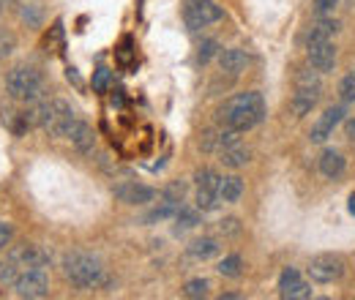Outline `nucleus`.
<instances>
[{
  "mask_svg": "<svg viewBox=\"0 0 355 300\" xmlns=\"http://www.w3.org/2000/svg\"><path fill=\"white\" fill-rule=\"evenodd\" d=\"M219 183L222 177L214 170L197 172V211H216L222 197H219Z\"/></svg>",
  "mask_w": 355,
  "mask_h": 300,
  "instance_id": "6e6552de",
  "label": "nucleus"
},
{
  "mask_svg": "<svg viewBox=\"0 0 355 300\" xmlns=\"http://www.w3.org/2000/svg\"><path fill=\"white\" fill-rule=\"evenodd\" d=\"M14 49H17V39H14V33H11V30H6V28H0V60H6L8 55H14Z\"/></svg>",
  "mask_w": 355,
  "mask_h": 300,
  "instance_id": "bb28decb",
  "label": "nucleus"
},
{
  "mask_svg": "<svg viewBox=\"0 0 355 300\" xmlns=\"http://www.w3.org/2000/svg\"><path fill=\"white\" fill-rule=\"evenodd\" d=\"M222 161H224V167H230V170H241V167H246V164H249V150H246L241 142H238V145H232V148H224Z\"/></svg>",
  "mask_w": 355,
  "mask_h": 300,
  "instance_id": "6ab92c4d",
  "label": "nucleus"
},
{
  "mask_svg": "<svg viewBox=\"0 0 355 300\" xmlns=\"http://www.w3.org/2000/svg\"><path fill=\"white\" fill-rule=\"evenodd\" d=\"M320 172L325 175V177H342L345 175V156L339 153V150H325L322 156H320Z\"/></svg>",
  "mask_w": 355,
  "mask_h": 300,
  "instance_id": "f3484780",
  "label": "nucleus"
},
{
  "mask_svg": "<svg viewBox=\"0 0 355 300\" xmlns=\"http://www.w3.org/2000/svg\"><path fill=\"white\" fill-rule=\"evenodd\" d=\"M216 49H219V44L214 42V39H205V42L200 44V52H197V60L205 66V63H211V58L216 55Z\"/></svg>",
  "mask_w": 355,
  "mask_h": 300,
  "instance_id": "c756f323",
  "label": "nucleus"
},
{
  "mask_svg": "<svg viewBox=\"0 0 355 300\" xmlns=\"http://www.w3.org/2000/svg\"><path fill=\"white\" fill-rule=\"evenodd\" d=\"M19 17H22L31 28H39L42 19H44V8L39 6V0H19Z\"/></svg>",
  "mask_w": 355,
  "mask_h": 300,
  "instance_id": "412c9836",
  "label": "nucleus"
},
{
  "mask_svg": "<svg viewBox=\"0 0 355 300\" xmlns=\"http://www.w3.org/2000/svg\"><path fill=\"white\" fill-rule=\"evenodd\" d=\"M189 254L194 259H211L219 254V243L214 238H200V240H194L189 246Z\"/></svg>",
  "mask_w": 355,
  "mask_h": 300,
  "instance_id": "4be33fe9",
  "label": "nucleus"
},
{
  "mask_svg": "<svg viewBox=\"0 0 355 300\" xmlns=\"http://www.w3.org/2000/svg\"><path fill=\"white\" fill-rule=\"evenodd\" d=\"M317 98H320V77H317V74H311V71H304V74L298 77V87H295V93H293L290 112H293L295 118L309 115L311 107L317 104Z\"/></svg>",
  "mask_w": 355,
  "mask_h": 300,
  "instance_id": "423d86ee",
  "label": "nucleus"
},
{
  "mask_svg": "<svg viewBox=\"0 0 355 300\" xmlns=\"http://www.w3.org/2000/svg\"><path fill=\"white\" fill-rule=\"evenodd\" d=\"M309 60H311V69L320 71V74L334 71V66H336V46L331 42L309 44Z\"/></svg>",
  "mask_w": 355,
  "mask_h": 300,
  "instance_id": "4468645a",
  "label": "nucleus"
},
{
  "mask_svg": "<svg viewBox=\"0 0 355 300\" xmlns=\"http://www.w3.org/2000/svg\"><path fill=\"white\" fill-rule=\"evenodd\" d=\"M200 224V213L194 208H178L175 213V232H186V229H194Z\"/></svg>",
  "mask_w": 355,
  "mask_h": 300,
  "instance_id": "5701e85b",
  "label": "nucleus"
},
{
  "mask_svg": "<svg viewBox=\"0 0 355 300\" xmlns=\"http://www.w3.org/2000/svg\"><path fill=\"white\" fill-rule=\"evenodd\" d=\"M222 276H227V279H238L241 273H243V259H241V254H230V257H224L222 262H219V267H216Z\"/></svg>",
  "mask_w": 355,
  "mask_h": 300,
  "instance_id": "b1692460",
  "label": "nucleus"
},
{
  "mask_svg": "<svg viewBox=\"0 0 355 300\" xmlns=\"http://www.w3.org/2000/svg\"><path fill=\"white\" fill-rule=\"evenodd\" d=\"M63 273L77 290H93L104 281V265L90 252H71L63 257Z\"/></svg>",
  "mask_w": 355,
  "mask_h": 300,
  "instance_id": "f03ea898",
  "label": "nucleus"
},
{
  "mask_svg": "<svg viewBox=\"0 0 355 300\" xmlns=\"http://www.w3.org/2000/svg\"><path fill=\"white\" fill-rule=\"evenodd\" d=\"M77 115L69 101L63 98H49L39 107V123L49 136H69V129L74 126Z\"/></svg>",
  "mask_w": 355,
  "mask_h": 300,
  "instance_id": "20e7f679",
  "label": "nucleus"
},
{
  "mask_svg": "<svg viewBox=\"0 0 355 300\" xmlns=\"http://www.w3.org/2000/svg\"><path fill=\"white\" fill-rule=\"evenodd\" d=\"M339 98L345 104H353L355 101V74H347L342 82H339Z\"/></svg>",
  "mask_w": 355,
  "mask_h": 300,
  "instance_id": "cd10ccee",
  "label": "nucleus"
},
{
  "mask_svg": "<svg viewBox=\"0 0 355 300\" xmlns=\"http://www.w3.org/2000/svg\"><path fill=\"white\" fill-rule=\"evenodd\" d=\"M17 267H19V265H17L11 257L6 259V262H0V281H6V284L11 281V284H14V281H17V276H19V273H17Z\"/></svg>",
  "mask_w": 355,
  "mask_h": 300,
  "instance_id": "7c9ffc66",
  "label": "nucleus"
},
{
  "mask_svg": "<svg viewBox=\"0 0 355 300\" xmlns=\"http://www.w3.org/2000/svg\"><path fill=\"white\" fill-rule=\"evenodd\" d=\"M279 295L290 300H306L311 298V287L301 279V273L295 267H287L279 276Z\"/></svg>",
  "mask_w": 355,
  "mask_h": 300,
  "instance_id": "9d476101",
  "label": "nucleus"
},
{
  "mask_svg": "<svg viewBox=\"0 0 355 300\" xmlns=\"http://www.w3.org/2000/svg\"><path fill=\"white\" fill-rule=\"evenodd\" d=\"M208 290H211V284H208L205 279H191V281L183 287V295H186V298H191V300H197V298H205V295H208Z\"/></svg>",
  "mask_w": 355,
  "mask_h": 300,
  "instance_id": "a878e982",
  "label": "nucleus"
},
{
  "mask_svg": "<svg viewBox=\"0 0 355 300\" xmlns=\"http://www.w3.org/2000/svg\"><path fill=\"white\" fill-rule=\"evenodd\" d=\"M8 257L14 259L22 270H25V267H39V270H46V267H49V262H52L49 254H46L42 246H36V243H22V246H17Z\"/></svg>",
  "mask_w": 355,
  "mask_h": 300,
  "instance_id": "9b49d317",
  "label": "nucleus"
},
{
  "mask_svg": "<svg viewBox=\"0 0 355 300\" xmlns=\"http://www.w3.org/2000/svg\"><path fill=\"white\" fill-rule=\"evenodd\" d=\"M345 129H347V136H350V139H355V118H353V121H347V126H345Z\"/></svg>",
  "mask_w": 355,
  "mask_h": 300,
  "instance_id": "f704fd0d",
  "label": "nucleus"
},
{
  "mask_svg": "<svg viewBox=\"0 0 355 300\" xmlns=\"http://www.w3.org/2000/svg\"><path fill=\"white\" fill-rule=\"evenodd\" d=\"M110 82H112L110 69H96V71H93V90H96V93H107Z\"/></svg>",
  "mask_w": 355,
  "mask_h": 300,
  "instance_id": "c85d7f7f",
  "label": "nucleus"
},
{
  "mask_svg": "<svg viewBox=\"0 0 355 300\" xmlns=\"http://www.w3.org/2000/svg\"><path fill=\"white\" fill-rule=\"evenodd\" d=\"M219 115H222V123L227 129H235L243 134V131L254 129L266 118V98L257 90L238 93V96H232V98L224 101Z\"/></svg>",
  "mask_w": 355,
  "mask_h": 300,
  "instance_id": "f257e3e1",
  "label": "nucleus"
},
{
  "mask_svg": "<svg viewBox=\"0 0 355 300\" xmlns=\"http://www.w3.org/2000/svg\"><path fill=\"white\" fill-rule=\"evenodd\" d=\"M115 197L121 200V202H126V205H145V202H150L153 197H156V188H150V186H142V183H121V186H115Z\"/></svg>",
  "mask_w": 355,
  "mask_h": 300,
  "instance_id": "ddd939ff",
  "label": "nucleus"
},
{
  "mask_svg": "<svg viewBox=\"0 0 355 300\" xmlns=\"http://www.w3.org/2000/svg\"><path fill=\"white\" fill-rule=\"evenodd\" d=\"M6 90L17 101H36L44 93V77L33 66H14L6 77Z\"/></svg>",
  "mask_w": 355,
  "mask_h": 300,
  "instance_id": "7ed1b4c3",
  "label": "nucleus"
},
{
  "mask_svg": "<svg viewBox=\"0 0 355 300\" xmlns=\"http://www.w3.org/2000/svg\"><path fill=\"white\" fill-rule=\"evenodd\" d=\"M336 3H339V0H314V11H317V17H328V14L336 8Z\"/></svg>",
  "mask_w": 355,
  "mask_h": 300,
  "instance_id": "2f4dec72",
  "label": "nucleus"
},
{
  "mask_svg": "<svg viewBox=\"0 0 355 300\" xmlns=\"http://www.w3.org/2000/svg\"><path fill=\"white\" fill-rule=\"evenodd\" d=\"M347 208H350V213L355 215V194H353V197H350V205H347Z\"/></svg>",
  "mask_w": 355,
  "mask_h": 300,
  "instance_id": "c9c22d12",
  "label": "nucleus"
},
{
  "mask_svg": "<svg viewBox=\"0 0 355 300\" xmlns=\"http://www.w3.org/2000/svg\"><path fill=\"white\" fill-rule=\"evenodd\" d=\"M334 33H336V22H334V19H328V17H320V19H317V25L309 30L306 44L331 42V36H334Z\"/></svg>",
  "mask_w": 355,
  "mask_h": 300,
  "instance_id": "aec40b11",
  "label": "nucleus"
},
{
  "mask_svg": "<svg viewBox=\"0 0 355 300\" xmlns=\"http://www.w3.org/2000/svg\"><path fill=\"white\" fill-rule=\"evenodd\" d=\"M342 273H345V262L334 254H320L309 262V279L317 284H331L342 279Z\"/></svg>",
  "mask_w": 355,
  "mask_h": 300,
  "instance_id": "1a4fd4ad",
  "label": "nucleus"
},
{
  "mask_svg": "<svg viewBox=\"0 0 355 300\" xmlns=\"http://www.w3.org/2000/svg\"><path fill=\"white\" fill-rule=\"evenodd\" d=\"M183 197H186V183H170L164 191H162V202H170V205H180L183 202Z\"/></svg>",
  "mask_w": 355,
  "mask_h": 300,
  "instance_id": "393cba45",
  "label": "nucleus"
},
{
  "mask_svg": "<svg viewBox=\"0 0 355 300\" xmlns=\"http://www.w3.org/2000/svg\"><path fill=\"white\" fill-rule=\"evenodd\" d=\"M11 235H14V229H11V224H6V221H0V249H6V246L11 243Z\"/></svg>",
  "mask_w": 355,
  "mask_h": 300,
  "instance_id": "473e14b6",
  "label": "nucleus"
},
{
  "mask_svg": "<svg viewBox=\"0 0 355 300\" xmlns=\"http://www.w3.org/2000/svg\"><path fill=\"white\" fill-rule=\"evenodd\" d=\"M69 139H71V145L80 150V153H90L93 150V145H96V136H93V129H90L85 121H74V126L69 129Z\"/></svg>",
  "mask_w": 355,
  "mask_h": 300,
  "instance_id": "2eb2a0df",
  "label": "nucleus"
},
{
  "mask_svg": "<svg viewBox=\"0 0 355 300\" xmlns=\"http://www.w3.org/2000/svg\"><path fill=\"white\" fill-rule=\"evenodd\" d=\"M345 115H347L345 107H328V109L317 118V123L311 126V142H325V139L334 134V129L345 121Z\"/></svg>",
  "mask_w": 355,
  "mask_h": 300,
  "instance_id": "f8f14e48",
  "label": "nucleus"
},
{
  "mask_svg": "<svg viewBox=\"0 0 355 300\" xmlns=\"http://www.w3.org/2000/svg\"><path fill=\"white\" fill-rule=\"evenodd\" d=\"M14 292L19 298H28V300H39L46 298L49 292V279H46V270H39V267H25L17 281H14Z\"/></svg>",
  "mask_w": 355,
  "mask_h": 300,
  "instance_id": "0eeeda50",
  "label": "nucleus"
},
{
  "mask_svg": "<svg viewBox=\"0 0 355 300\" xmlns=\"http://www.w3.org/2000/svg\"><path fill=\"white\" fill-rule=\"evenodd\" d=\"M222 232H224V235H235V232H238V221H235V218H224Z\"/></svg>",
  "mask_w": 355,
  "mask_h": 300,
  "instance_id": "72a5a7b5",
  "label": "nucleus"
},
{
  "mask_svg": "<svg viewBox=\"0 0 355 300\" xmlns=\"http://www.w3.org/2000/svg\"><path fill=\"white\" fill-rule=\"evenodd\" d=\"M219 66H222L224 74H230V77H238L243 69H246V55H243V49H222L219 52Z\"/></svg>",
  "mask_w": 355,
  "mask_h": 300,
  "instance_id": "dca6fc26",
  "label": "nucleus"
},
{
  "mask_svg": "<svg viewBox=\"0 0 355 300\" xmlns=\"http://www.w3.org/2000/svg\"><path fill=\"white\" fill-rule=\"evenodd\" d=\"M219 197H222V202H227V205L238 202V200L243 197V180H241L238 175L222 177V183H219Z\"/></svg>",
  "mask_w": 355,
  "mask_h": 300,
  "instance_id": "a211bd4d",
  "label": "nucleus"
},
{
  "mask_svg": "<svg viewBox=\"0 0 355 300\" xmlns=\"http://www.w3.org/2000/svg\"><path fill=\"white\" fill-rule=\"evenodd\" d=\"M224 17L222 6H216L214 0H186V8H183V22L189 30H200V28H208L214 22H219Z\"/></svg>",
  "mask_w": 355,
  "mask_h": 300,
  "instance_id": "39448f33",
  "label": "nucleus"
}]
</instances>
